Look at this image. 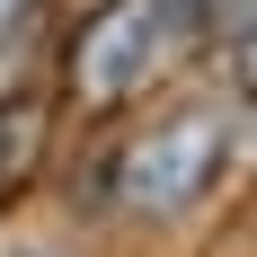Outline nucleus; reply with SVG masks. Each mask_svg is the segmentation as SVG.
Masks as SVG:
<instances>
[{
    "label": "nucleus",
    "mask_w": 257,
    "mask_h": 257,
    "mask_svg": "<svg viewBox=\"0 0 257 257\" xmlns=\"http://www.w3.org/2000/svg\"><path fill=\"white\" fill-rule=\"evenodd\" d=\"M27 18H36V0H0V45H9V36H18Z\"/></svg>",
    "instance_id": "20e7f679"
},
{
    "label": "nucleus",
    "mask_w": 257,
    "mask_h": 257,
    "mask_svg": "<svg viewBox=\"0 0 257 257\" xmlns=\"http://www.w3.org/2000/svg\"><path fill=\"white\" fill-rule=\"evenodd\" d=\"M222 160H231V106H169L115 151V204L142 222H169L213 195Z\"/></svg>",
    "instance_id": "f257e3e1"
},
{
    "label": "nucleus",
    "mask_w": 257,
    "mask_h": 257,
    "mask_svg": "<svg viewBox=\"0 0 257 257\" xmlns=\"http://www.w3.org/2000/svg\"><path fill=\"white\" fill-rule=\"evenodd\" d=\"M178 9L169 0H98L80 18L71 53H62V89H71L80 115H115V106L160 71V45H169Z\"/></svg>",
    "instance_id": "f03ea898"
},
{
    "label": "nucleus",
    "mask_w": 257,
    "mask_h": 257,
    "mask_svg": "<svg viewBox=\"0 0 257 257\" xmlns=\"http://www.w3.org/2000/svg\"><path fill=\"white\" fill-rule=\"evenodd\" d=\"M204 27L222 45H239V36H257V0H204Z\"/></svg>",
    "instance_id": "7ed1b4c3"
}]
</instances>
